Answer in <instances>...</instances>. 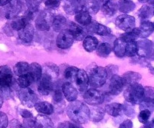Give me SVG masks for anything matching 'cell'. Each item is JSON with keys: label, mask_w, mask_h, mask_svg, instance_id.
<instances>
[{"label": "cell", "mask_w": 154, "mask_h": 128, "mask_svg": "<svg viewBox=\"0 0 154 128\" xmlns=\"http://www.w3.org/2000/svg\"><path fill=\"white\" fill-rule=\"evenodd\" d=\"M66 18L63 15H57L55 17H53L52 23L53 29L56 32H61L64 30L65 27L66 25Z\"/></svg>", "instance_id": "4316f807"}, {"label": "cell", "mask_w": 154, "mask_h": 128, "mask_svg": "<svg viewBox=\"0 0 154 128\" xmlns=\"http://www.w3.org/2000/svg\"><path fill=\"white\" fill-rule=\"evenodd\" d=\"M36 128H54L51 118L45 114H39L35 118Z\"/></svg>", "instance_id": "484cf974"}, {"label": "cell", "mask_w": 154, "mask_h": 128, "mask_svg": "<svg viewBox=\"0 0 154 128\" xmlns=\"http://www.w3.org/2000/svg\"><path fill=\"white\" fill-rule=\"evenodd\" d=\"M59 67L54 63H47L38 81V91L42 96H47L54 89V79L59 75Z\"/></svg>", "instance_id": "6da1fadb"}, {"label": "cell", "mask_w": 154, "mask_h": 128, "mask_svg": "<svg viewBox=\"0 0 154 128\" xmlns=\"http://www.w3.org/2000/svg\"><path fill=\"white\" fill-rule=\"evenodd\" d=\"M68 30L70 32L71 34L73 36L74 39L77 41H81L84 39L86 37L85 30L79 26L78 24L75 23L74 22H70L68 25Z\"/></svg>", "instance_id": "2e32d148"}, {"label": "cell", "mask_w": 154, "mask_h": 128, "mask_svg": "<svg viewBox=\"0 0 154 128\" xmlns=\"http://www.w3.org/2000/svg\"><path fill=\"white\" fill-rule=\"evenodd\" d=\"M84 100L90 105H98L105 100V95L95 88L87 89L84 93Z\"/></svg>", "instance_id": "8992f818"}, {"label": "cell", "mask_w": 154, "mask_h": 128, "mask_svg": "<svg viewBox=\"0 0 154 128\" xmlns=\"http://www.w3.org/2000/svg\"><path fill=\"white\" fill-rule=\"evenodd\" d=\"M90 111L86 104L81 101H73L67 107V114L69 118L78 124L86 123L90 119Z\"/></svg>", "instance_id": "7a4b0ae2"}, {"label": "cell", "mask_w": 154, "mask_h": 128, "mask_svg": "<svg viewBox=\"0 0 154 128\" xmlns=\"http://www.w3.org/2000/svg\"><path fill=\"white\" fill-rule=\"evenodd\" d=\"M42 2V0H26L29 10H31L34 12H35L38 10L39 5L41 4Z\"/></svg>", "instance_id": "ee69618b"}, {"label": "cell", "mask_w": 154, "mask_h": 128, "mask_svg": "<svg viewBox=\"0 0 154 128\" xmlns=\"http://www.w3.org/2000/svg\"><path fill=\"white\" fill-rule=\"evenodd\" d=\"M75 19L78 23L81 26H84V27H87L92 22V17L90 14L84 10L77 13L75 17Z\"/></svg>", "instance_id": "603a6c76"}, {"label": "cell", "mask_w": 154, "mask_h": 128, "mask_svg": "<svg viewBox=\"0 0 154 128\" xmlns=\"http://www.w3.org/2000/svg\"><path fill=\"white\" fill-rule=\"evenodd\" d=\"M20 128H36V120L33 117L24 118Z\"/></svg>", "instance_id": "7bdbcfd3"}, {"label": "cell", "mask_w": 154, "mask_h": 128, "mask_svg": "<svg viewBox=\"0 0 154 128\" xmlns=\"http://www.w3.org/2000/svg\"><path fill=\"white\" fill-rule=\"evenodd\" d=\"M87 30L90 33H96L101 36H108L111 34V30L108 27L99 23L96 21H92L90 25L87 26Z\"/></svg>", "instance_id": "9a60e30c"}, {"label": "cell", "mask_w": 154, "mask_h": 128, "mask_svg": "<svg viewBox=\"0 0 154 128\" xmlns=\"http://www.w3.org/2000/svg\"><path fill=\"white\" fill-rule=\"evenodd\" d=\"M21 123L17 120H13L11 122L10 128H20Z\"/></svg>", "instance_id": "f907efd6"}, {"label": "cell", "mask_w": 154, "mask_h": 128, "mask_svg": "<svg viewBox=\"0 0 154 128\" xmlns=\"http://www.w3.org/2000/svg\"><path fill=\"white\" fill-rule=\"evenodd\" d=\"M98 45H99V41L94 36H87L84 38L83 46L87 52H92L96 50Z\"/></svg>", "instance_id": "cb8c5ba5"}, {"label": "cell", "mask_w": 154, "mask_h": 128, "mask_svg": "<svg viewBox=\"0 0 154 128\" xmlns=\"http://www.w3.org/2000/svg\"><path fill=\"white\" fill-rule=\"evenodd\" d=\"M8 125V117L5 113L0 111V128H7Z\"/></svg>", "instance_id": "bcb514c9"}, {"label": "cell", "mask_w": 154, "mask_h": 128, "mask_svg": "<svg viewBox=\"0 0 154 128\" xmlns=\"http://www.w3.org/2000/svg\"><path fill=\"white\" fill-rule=\"evenodd\" d=\"M153 30H154V23H153Z\"/></svg>", "instance_id": "9f6ffc18"}, {"label": "cell", "mask_w": 154, "mask_h": 128, "mask_svg": "<svg viewBox=\"0 0 154 128\" xmlns=\"http://www.w3.org/2000/svg\"><path fill=\"white\" fill-rule=\"evenodd\" d=\"M140 30V36L142 38H146L151 34L153 31V23L150 21H144L141 24V27H139Z\"/></svg>", "instance_id": "d6a6232c"}, {"label": "cell", "mask_w": 154, "mask_h": 128, "mask_svg": "<svg viewBox=\"0 0 154 128\" xmlns=\"http://www.w3.org/2000/svg\"><path fill=\"white\" fill-rule=\"evenodd\" d=\"M77 88L81 93H84L88 89L89 76L87 72L83 69H78L75 79Z\"/></svg>", "instance_id": "7c38bea8"}, {"label": "cell", "mask_w": 154, "mask_h": 128, "mask_svg": "<svg viewBox=\"0 0 154 128\" xmlns=\"http://www.w3.org/2000/svg\"><path fill=\"white\" fill-rule=\"evenodd\" d=\"M32 80L31 77L29 76L28 73L26 75H21L19 76V78L17 80V83L18 86L20 88H26V87H29L31 84L32 83Z\"/></svg>", "instance_id": "74e56055"}, {"label": "cell", "mask_w": 154, "mask_h": 128, "mask_svg": "<svg viewBox=\"0 0 154 128\" xmlns=\"http://www.w3.org/2000/svg\"><path fill=\"white\" fill-rule=\"evenodd\" d=\"M84 0H66L64 10L68 14H75L83 10Z\"/></svg>", "instance_id": "4fadbf2b"}, {"label": "cell", "mask_w": 154, "mask_h": 128, "mask_svg": "<svg viewBox=\"0 0 154 128\" xmlns=\"http://www.w3.org/2000/svg\"><path fill=\"white\" fill-rule=\"evenodd\" d=\"M140 2H142V3H145V2H148L149 0H138Z\"/></svg>", "instance_id": "11a10c76"}, {"label": "cell", "mask_w": 154, "mask_h": 128, "mask_svg": "<svg viewBox=\"0 0 154 128\" xmlns=\"http://www.w3.org/2000/svg\"><path fill=\"white\" fill-rule=\"evenodd\" d=\"M151 111L148 109H143L141 110V112L138 114V120L141 123H147L148 121L149 118L150 117Z\"/></svg>", "instance_id": "b9f144b4"}, {"label": "cell", "mask_w": 154, "mask_h": 128, "mask_svg": "<svg viewBox=\"0 0 154 128\" xmlns=\"http://www.w3.org/2000/svg\"><path fill=\"white\" fill-rule=\"evenodd\" d=\"M102 10L105 14L113 16L118 10V3L116 0H106L102 7Z\"/></svg>", "instance_id": "d6986e66"}, {"label": "cell", "mask_w": 154, "mask_h": 128, "mask_svg": "<svg viewBox=\"0 0 154 128\" xmlns=\"http://www.w3.org/2000/svg\"><path fill=\"white\" fill-rule=\"evenodd\" d=\"M123 78H124L125 81H126V85H129V84H135L137 83V81L141 78V76L138 73L134 72H128L123 75Z\"/></svg>", "instance_id": "f35d334b"}, {"label": "cell", "mask_w": 154, "mask_h": 128, "mask_svg": "<svg viewBox=\"0 0 154 128\" xmlns=\"http://www.w3.org/2000/svg\"><path fill=\"white\" fill-rule=\"evenodd\" d=\"M108 77V69L102 66H96L90 72L89 76V84L95 88L102 87L106 83Z\"/></svg>", "instance_id": "3957f363"}, {"label": "cell", "mask_w": 154, "mask_h": 128, "mask_svg": "<svg viewBox=\"0 0 154 128\" xmlns=\"http://www.w3.org/2000/svg\"><path fill=\"white\" fill-rule=\"evenodd\" d=\"M2 104H3V99H2V96H0V108H1V107H2Z\"/></svg>", "instance_id": "f5cc1de1"}, {"label": "cell", "mask_w": 154, "mask_h": 128, "mask_svg": "<svg viewBox=\"0 0 154 128\" xmlns=\"http://www.w3.org/2000/svg\"><path fill=\"white\" fill-rule=\"evenodd\" d=\"M21 8L22 5L19 0H14V1L12 0L6 8L5 14V17L7 19H14L20 12Z\"/></svg>", "instance_id": "e0dca14e"}, {"label": "cell", "mask_w": 154, "mask_h": 128, "mask_svg": "<svg viewBox=\"0 0 154 128\" xmlns=\"http://www.w3.org/2000/svg\"><path fill=\"white\" fill-rule=\"evenodd\" d=\"M62 91H63V96L67 99L69 102H73L76 100L78 96V91L75 86L71 82L65 81L62 85Z\"/></svg>", "instance_id": "5bb4252c"}, {"label": "cell", "mask_w": 154, "mask_h": 128, "mask_svg": "<svg viewBox=\"0 0 154 128\" xmlns=\"http://www.w3.org/2000/svg\"><path fill=\"white\" fill-rule=\"evenodd\" d=\"M115 23L117 27L120 30L125 32H129L135 28V19L130 15L122 14L117 17Z\"/></svg>", "instance_id": "9c48e42d"}, {"label": "cell", "mask_w": 154, "mask_h": 128, "mask_svg": "<svg viewBox=\"0 0 154 128\" xmlns=\"http://www.w3.org/2000/svg\"><path fill=\"white\" fill-rule=\"evenodd\" d=\"M21 115H22V117H24V118H28V117H33L32 114L29 111L26 109L23 110V111H21Z\"/></svg>", "instance_id": "681fc988"}, {"label": "cell", "mask_w": 154, "mask_h": 128, "mask_svg": "<svg viewBox=\"0 0 154 128\" xmlns=\"http://www.w3.org/2000/svg\"><path fill=\"white\" fill-rule=\"evenodd\" d=\"M144 96V87L139 84H129L124 92V97L128 102L132 104L139 103Z\"/></svg>", "instance_id": "277c9868"}, {"label": "cell", "mask_w": 154, "mask_h": 128, "mask_svg": "<svg viewBox=\"0 0 154 128\" xmlns=\"http://www.w3.org/2000/svg\"><path fill=\"white\" fill-rule=\"evenodd\" d=\"M61 0H46L45 5L47 8L51 9H56L60 6Z\"/></svg>", "instance_id": "f6af8a7d"}, {"label": "cell", "mask_w": 154, "mask_h": 128, "mask_svg": "<svg viewBox=\"0 0 154 128\" xmlns=\"http://www.w3.org/2000/svg\"><path fill=\"white\" fill-rule=\"evenodd\" d=\"M153 14V7L150 5H144L138 11V16L143 20H147L152 16Z\"/></svg>", "instance_id": "60d3db41"}, {"label": "cell", "mask_w": 154, "mask_h": 128, "mask_svg": "<svg viewBox=\"0 0 154 128\" xmlns=\"http://www.w3.org/2000/svg\"><path fill=\"white\" fill-rule=\"evenodd\" d=\"M53 102H54V105L56 108H61L65 105L64 103V96L62 90L57 88L55 90H54L53 93Z\"/></svg>", "instance_id": "4dcf8cb0"}, {"label": "cell", "mask_w": 154, "mask_h": 128, "mask_svg": "<svg viewBox=\"0 0 154 128\" xmlns=\"http://www.w3.org/2000/svg\"><path fill=\"white\" fill-rule=\"evenodd\" d=\"M126 85V81L123 77L119 76L117 75H114L110 80L109 92L108 93L113 96H117L123 91Z\"/></svg>", "instance_id": "ba28073f"}, {"label": "cell", "mask_w": 154, "mask_h": 128, "mask_svg": "<svg viewBox=\"0 0 154 128\" xmlns=\"http://www.w3.org/2000/svg\"><path fill=\"white\" fill-rule=\"evenodd\" d=\"M29 65L26 62H19L14 67V72L17 76L26 75L29 72Z\"/></svg>", "instance_id": "d590c367"}, {"label": "cell", "mask_w": 154, "mask_h": 128, "mask_svg": "<svg viewBox=\"0 0 154 128\" xmlns=\"http://www.w3.org/2000/svg\"><path fill=\"white\" fill-rule=\"evenodd\" d=\"M34 28L30 23H28L24 28L20 30L18 33L20 39L25 43H30L34 38Z\"/></svg>", "instance_id": "ac0fdd59"}, {"label": "cell", "mask_w": 154, "mask_h": 128, "mask_svg": "<svg viewBox=\"0 0 154 128\" xmlns=\"http://www.w3.org/2000/svg\"><path fill=\"white\" fill-rule=\"evenodd\" d=\"M140 36V30L139 28H134L131 31L126 32L125 33L121 35L120 39H123L125 42H131L135 41L137 38Z\"/></svg>", "instance_id": "1f68e13d"}, {"label": "cell", "mask_w": 154, "mask_h": 128, "mask_svg": "<svg viewBox=\"0 0 154 128\" xmlns=\"http://www.w3.org/2000/svg\"><path fill=\"white\" fill-rule=\"evenodd\" d=\"M100 2L98 0H84L83 10L89 14H96L100 9Z\"/></svg>", "instance_id": "7402d4cb"}, {"label": "cell", "mask_w": 154, "mask_h": 128, "mask_svg": "<svg viewBox=\"0 0 154 128\" xmlns=\"http://www.w3.org/2000/svg\"><path fill=\"white\" fill-rule=\"evenodd\" d=\"M12 0H0V6H5L8 5Z\"/></svg>", "instance_id": "816d5d0a"}, {"label": "cell", "mask_w": 154, "mask_h": 128, "mask_svg": "<svg viewBox=\"0 0 154 128\" xmlns=\"http://www.w3.org/2000/svg\"><path fill=\"white\" fill-rule=\"evenodd\" d=\"M13 84V74L8 66L0 67V90L11 89Z\"/></svg>", "instance_id": "52a82bcc"}, {"label": "cell", "mask_w": 154, "mask_h": 128, "mask_svg": "<svg viewBox=\"0 0 154 128\" xmlns=\"http://www.w3.org/2000/svg\"><path fill=\"white\" fill-rule=\"evenodd\" d=\"M74 38L68 30H63L59 33L57 38V46L60 49H67L72 45Z\"/></svg>", "instance_id": "30bf717a"}, {"label": "cell", "mask_w": 154, "mask_h": 128, "mask_svg": "<svg viewBox=\"0 0 154 128\" xmlns=\"http://www.w3.org/2000/svg\"><path fill=\"white\" fill-rule=\"evenodd\" d=\"M138 54V43L135 41L126 43L125 56L133 57Z\"/></svg>", "instance_id": "ab89813d"}, {"label": "cell", "mask_w": 154, "mask_h": 128, "mask_svg": "<svg viewBox=\"0 0 154 128\" xmlns=\"http://www.w3.org/2000/svg\"><path fill=\"white\" fill-rule=\"evenodd\" d=\"M118 3V10L123 13H129L135 9V5L133 2L129 0H120Z\"/></svg>", "instance_id": "f1b7e54d"}, {"label": "cell", "mask_w": 154, "mask_h": 128, "mask_svg": "<svg viewBox=\"0 0 154 128\" xmlns=\"http://www.w3.org/2000/svg\"><path fill=\"white\" fill-rule=\"evenodd\" d=\"M148 2L150 3V4L151 5H153L154 6V0H149Z\"/></svg>", "instance_id": "db71d44e"}, {"label": "cell", "mask_w": 154, "mask_h": 128, "mask_svg": "<svg viewBox=\"0 0 154 128\" xmlns=\"http://www.w3.org/2000/svg\"><path fill=\"white\" fill-rule=\"evenodd\" d=\"M28 23H29L28 21L26 20V19L23 16L21 17L15 18L14 20H13L12 22L11 23V28L14 29V30L20 31V30H22L23 28H24Z\"/></svg>", "instance_id": "8d00e7d4"}, {"label": "cell", "mask_w": 154, "mask_h": 128, "mask_svg": "<svg viewBox=\"0 0 154 128\" xmlns=\"http://www.w3.org/2000/svg\"><path fill=\"white\" fill-rule=\"evenodd\" d=\"M105 110L110 115L113 116V117H117L121 114L122 110H123V105L120 103L114 102V103L105 105Z\"/></svg>", "instance_id": "83f0119b"}, {"label": "cell", "mask_w": 154, "mask_h": 128, "mask_svg": "<svg viewBox=\"0 0 154 128\" xmlns=\"http://www.w3.org/2000/svg\"><path fill=\"white\" fill-rule=\"evenodd\" d=\"M78 71V69L77 67H75V66H68L64 70V72H63V74H64L63 76H64L66 81L71 83L75 81Z\"/></svg>", "instance_id": "e575fe53"}, {"label": "cell", "mask_w": 154, "mask_h": 128, "mask_svg": "<svg viewBox=\"0 0 154 128\" xmlns=\"http://www.w3.org/2000/svg\"><path fill=\"white\" fill-rule=\"evenodd\" d=\"M126 42L122 39H116L114 42V46H113V51L116 56L118 57H123L125 56V51H126Z\"/></svg>", "instance_id": "d4e9b609"}, {"label": "cell", "mask_w": 154, "mask_h": 128, "mask_svg": "<svg viewBox=\"0 0 154 128\" xmlns=\"http://www.w3.org/2000/svg\"><path fill=\"white\" fill-rule=\"evenodd\" d=\"M28 74L31 77L33 82H37L39 81L42 75V68L41 65L37 63H32L29 65Z\"/></svg>", "instance_id": "ffe728a7"}, {"label": "cell", "mask_w": 154, "mask_h": 128, "mask_svg": "<svg viewBox=\"0 0 154 128\" xmlns=\"http://www.w3.org/2000/svg\"><path fill=\"white\" fill-rule=\"evenodd\" d=\"M119 128H132V122L130 120H126L120 125Z\"/></svg>", "instance_id": "c3c4849f"}, {"label": "cell", "mask_w": 154, "mask_h": 128, "mask_svg": "<svg viewBox=\"0 0 154 128\" xmlns=\"http://www.w3.org/2000/svg\"><path fill=\"white\" fill-rule=\"evenodd\" d=\"M34 106L38 112L42 114H45V115H49V114H53L54 111V105L48 102H36Z\"/></svg>", "instance_id": "44dd1931"}, {"label": "cell", "mask_w": 154, "mask_h": 128, "mask_svg": "<svg viewBox=\"0 0 154 128\" xmlns=\"http://www.w3.org/2000/svg\"><path fill=\"white\" fill-rule=\"evenodd\" d=\"M20 100L24 105L27 107H33L38 102V98L34 91L29 87L20 88L17 92Z\"/></svg>", "instance_id": "5b68a950"}, {"label": "cell", "mask_w": 154, "mask_h": 128, "mask_svg": "<svg viewBox=\"0 0 154 128\" xmlns=\"http://www.w3.org/2000/svg\"><path fill=\"white\" fill-rule=\"evenodd\" d=\"M53 16L48 12H42L35 20V27L41 31H48L51 28Z\"/></svg>", "instance_id": "8fae6325"}, {"label": "cell", "mask_w": 154, "mask_h": 128, "mask_svg": "<svg viewBox=\"0 0 154 128\" xmlns=\"http://www.w3.org/2000/svg\"><path fill=\"white\" fill-rule=\"evenodd\" d=\"M153 14H154V11H153Z\"/></svg>", "instance_id": "6f0895ef"}, {"label": "cell", "mask_w": 154, "mask_h": 128, "mask_svg": "<svg viewBox=\"0 0 154 128\" xmlns=\"http://www.w3.org/2000/svg\"><path fill=\"white\" fill-rule=\"evenodd\" d=\"M96 53L101 57H107L112 51V47L109 43L103 42L101 45H98L96 48Z\"/></svg>", "instance_id": "836d02e7"}, {"label": "cell", "mask_w": 154, "mask_h": 128, "mask_svg": "<svg viewBox=\"0 0 154 128\" xmlns=\"http://www.w3.org/2000/svg\"><path fill=\"white\" fill-rule=\"evenodd\" d=\"M90 118L93 122H99L103 118L104 115H105V110L101 107H93L90 109Z\"/></svg>", "instance_id": "f546056e"}, {"label": "cell", "mask_w": 154, "mask_h": 128, "mask_svg": "<svg viewBox=\"0 0 154 128\" xmlns=\"http://www.w3.org/2000/svg\"><path fill=\"white\" fill-rule=\"evenodd\" d=\"M78 125L76 123H72V122H63V123H61L57 128H78Z\"/></svg>", "instance_id": "7dc6e473"}]
</instances>
